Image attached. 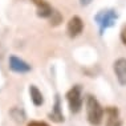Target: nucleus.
Masks as SVG:
<instances>
[{"mask_svg": "<svg viewBox=\"0 0 126 126\" xmlns=\"http://www.w3.org/2000/svg\"><path fill=\"white\" fill-rule=\"evenodd\" d=\"M85 109H86L88 122L93 126H100L105 117V109L102 108L100 101L94 96L89 94L86 97V101H85Z\"/></svg>", "mask_w": 126, "mask_h": 126, "instance_id": "f257e3e1", "label": "nucleus"}, {"mask_svg": "<svg viewBox=\"0 0 126 126\" xmlns=\"http://www.w3.org/2000/svg\"><path fill=\"white\" fill-rule=\"evenodd\" d=\"M118 20V13L113 8L102 9V11L97 12L94 16V21L98 25V32L100 36H104V33L106 32L109 28H113L115 25V21Z\"/></svg>", "mask_w": 126, "mask_h": 126, "instance_id": "f03ea898", "label": "nucleus"}, {"mask_svg": "<svg viewBox=\"0 0 126 126\" xmlns=\"http://www.w3.org/2000/svg\"><path fill=\"white\" fill-rule=\"evenodd\" d=\"M68 106H69V111L72 114H77L81 111L84 105V98H82V86L81 85H74L65 94Z\"/></svg>", "mask_w": 126, "mask_h": 126, "instance_id": "7ed1b4c3", "label": "nucleus"}, {"mask_svg": "<svg viewBox=\"0 0 126 126\" xmlns=\"http://www.w3.org/2000/svg\"><path fill=\"white\" fill-rule=\"evenodd\" d=\"M8 68H9L11 72L17 73V74H25V73H29L31 70H32V66H31L27 61H24L23 59H20L17 56H15V54L9 56Z\"/></svg>", "mask_w": 126, "mask_h": 126, "instance_id": "20e7f679", "label": "nucleus"}, {"mask_svg": "<svg viewBox=\"0 0 126 126\" xmlns=\"http://www.w3.org/2000/svg\"><path fill=\"white\" fill-rule=\"evenodd\" d=\"M84 21L80 16H73L66 24V33L70 39H76L84 32Z\"/></svg>", "mask_w": 126, "mask_h": 126, "instance_id": "39448f33", "label": "nucleus"}, {"mask_svg": "<svg viewBox=\"0 0 126 126\" xmlns=\"http://www.w3.org/2000/svg\"><path fill=\"white\" fill-rule=\"evenodd\" d=\"M113 70L118 84L121 86H126V59L120 57L113 63Z\"/></svg>", "mask_w": 126, "mask_h": 126, "instance_id": "423d86ee", "label": "nucleus"}, {"mask_svg": "<svg viewBox=\"0 0 126 126\" xmlns=\"http://www.w3.org/2000/svg\"><path fill=\"white\" fill-rule=\"evenodd\" d=\"M105 126H122V120L117 106L105 108Z\"/></svg>", "mask_w": 126, "mask_h": 126, "instance_id": "0eeeda50", "label": "nucleus"}, {"mask_svg": "<svg viewBox=\"0 0 126 126\" xmlns=\"http://www.w3.org/2000/svg\"><path fill=\"white\" fill-rule=\"evenodd\" d=\"M49 118L56 124H63L65 121V117L63 114V101H61V96L59 93L54 96V104H53L52 111L49 113Z\"/></svg>", "mask_w": 126, "mask_h": 126, "instance_id": "6e6552de", "label": "nucleus"}, {"mask_svg": "<svg viewBox=\"0 0 126 126\" xmlns=\"http://www.w3.org/2000/svg\"><path fill=\"white\" fill-rule=\"evenodd\" d=\"M33 4L36 5V9H37V16L41 19H49L50 15L53 13L54 9L50 7V4L45 0H31Z\"/></svg>", "mask_w": 126, "mask_h": 126, "instance_id": "1a4fd4ad", "label": "nucleus"}, {"mask_svg": "<svg viewBox=\"0 0 126 126\" xmlns=\"http://www.w3.org/2000/svg\"><path fill=\"white\" fill-rule=\"evenodd\" d=\"M29 97L31 101L35 106H41L44 105V96L41 90L36 86V85H29Z\"/></svg>", "mask_w": 126, "mask_h": 126, "instance_id": "9d476101", "label": "nucleus"}, {"mask_svg": "<svg viewBox=\"0 0 126 126\" xmlns=\"http://www.w3.org/2000/svg\"><path fill=\"white\" fill-rule=\"evenodd\" d=\"M9 115L12 117V120L17 124H23L27 118V114L24 111V109L19 108V106H13L11 110H9Z\"/></svg>", "mask_w": 126, "mask_h": 126, "instance_id": "9b49d317", "label": "nucleus"}, {"mask_svg": "<svg viewBox=\"0 0 126 126\" xmlns=\"http://www.w3.org/2000/svg\"><path fill=\"white\" fill-rule=\"evenodd\" d=\"M49 21H50V25H53V27L60 25L61 23H63V16H61V13L59 11L54 9L53 13L50 15V17H49Z\"/></svg>", "mask_w": 126, "mask_h": 126, "instance_id": "f8f14e48", "label": "nucleus"}, {"mask_svg": "<svg viewBox=\"0 0 126 126\" xmlns=\"http://www.w3.org/2000/svg\"><path fill=\"white\" fill-rule=\"evenodd\" d=\"M27 126H50V125H48L47 122H43V121H31Z\"/></svg>", "mask_w": 126, "mask_h": 126, "instance_id": "ddd939ff", "label": "nucleus"}, {"mask_svg": "<svg viewBox=\"0 0 126 126\" xmlns=\"http://www.w3.org/2000/svg\"><path fill=\"white\" fill-rule=\"evenodd\" d=\"M120 39H121V41H122V44L126 47V25L122 28V31H121V33H120Z\"/></svg>", "mask_w": 126, "mask_h": 126, "instance_id": "4468645a", "label": "nucleus"}, {"mask_svg": "<svg viewBox=\"0 0 126 126\" xmlns=\"http://www.w3.org/2000/svg\"><path fill=\"white\" fill-rule=\"evenodd\" d=\"M92 1H93V0H80V4L82 7H86V5H89Z\"/></svg>", "mask_w": 126, "mask_h": 126, "instance_id": "2eb2a0df", "label": "nucleus"}]
</instances>
